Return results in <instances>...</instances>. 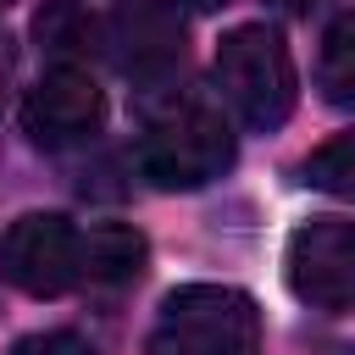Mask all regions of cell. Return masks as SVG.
<instances>
[{
  "label": "cell",
  "mask_w": 355,
  "mask_h": 355,
  "mask_svg": "<svg viewBox=\"0 0 355 355\" xmlns=\"http://www.w3.org/2000/svg\"><path fill=\"white\" fill-rule=\"evenodd\" d=\"M178 6H194V11H216V6H227V0H178Z\"/></svg>",
  "instance_id": "cell-15"
},
{
  "label": "cell",
  "mask_w": 355,
  "mask_h": 355,
  "mask_svg": "<svg viewBox=\"0 0 355 355\" xmlns=\"http://www.w3.org/2000/svg\"><path fill=\"white\" fill-rule=\"evenodd\" d=\"M11 355H94V344L83 333H67V327H50V333H28L17 338Z\"/></svg>",
  "instance_id": "cell-12"
},
{
  "label": "cell",
  "mask_w": 355,
  "mask_h": 355,
  "mask_svg": "<svg viewBox=\"0 0 355 355\" xmlns=\"http://www.w3.org/2000/svg\"><path fill=\"white\" fill-rule=\"evenodd\" d=\"M33 39L55 67H78L105 44V22L83 0H44L33 17Z\"/></svg>",
  "instance_id": "cell-8"
},
{
  "label": "cell",
  "mask_w": 355,
  "mask_h": 355,
  "mask_svg": "<svg viewBox=\"0 0 355 355\" xmlns=\"http://www.w3.org/2000/svg\"><path fill=\"white\" fill-rule=\"evenodd\" d=\"M266 6H277L283 17H311L316 6H327V0H266Z\"/></svg>",
  "instance_id": "cell-13"
},
{
  "label": "cell",
  "mask_w": 355,
  "mask_h": 355,
  "mask_svg": "<svg viewBox=\"0 0 355 355\" xmlns=\"http://www.w3.org/2000/svg\"><path fill=\"white\" fill-rule=\"evenodd\" d=\"M316 94L338 111H355V11L338 17L327 33H322V50H316Z\"/></svg>",
  "instance_id": "cell-10"
},
{
  "label": "cell",
  "mask_w": 355,
  "mask_h": 355,
  "mask_svg": "<svg viewBox=\"0 0 355 355\" xmlns=\"http://www.w3.org/2000/svg\"><path fill=\"white\" fill-rule=\"evenodd\" d=\"M216 89L233 105V116L255 133H272L288 122L294 111V55L283 44L277 28L266 22H244L233 33H222L216 44Z\"/></svg>",
  "instance_id": "cell-2"
},
{
  "label": "cell",
  "mask_w": 355,
  "mask_h": 355,
  "mask_svg": "<svg viewBox=\"0 0 355 355\" xmlns=\"http://www.w3.org/2000/svg\"><path fill=\"white\" fill-rule=\"evenodd\" d=\"M100 122H105V94L83 67H50L22 100V133L44 150L83 144L100 133Z\"/></svg>",
  "instance_id": "cell-6"
},
{
  "label": "cell",
  "mask_w": 355,
  "mask_h": 355,
  "mask_svg": "<svg viewBox=\"0 0 355 355\" xmlns=\"http://www.w3.org/2000/svg\"><path fill=\"white\" fill-rule=\"evenodd\" d=\"M11 61H17L11 55V39L0 33V100H6V83H11Z\"/></svg>",
  "instance_id": "cell-14"
},
{
  "label": "cell",
  "mask_w": 355,
  "mask_h": 355,
  "mask_svg": "<svg viewBox=\"0 0 355 355\" xmlns=\"http://www.w3.org/2000/svg\"><path fill=\"white\" fill-rule=\"evenodd\" d=\"M6 6H11V0H0V11H6Z\"/></svg>",
  "instance_id": "cell-16"
},
{
  "label": "cell",
  "mask_w": 355,
  "mask_h": 355,
  "mask_svg": "<svg viewBox=\"0 0 355 355\" xmlns=\"http://www.w3.org/2000/svg\"><path fill=\"white\" fill-rule=\"evenodd\" d=\"M344 355H355V349H344Z\"/></svg>",
  "instance_id": "cell-17"
},
{
  "label": "cell",
  "mask_w": 355,
  "mask_h": 355,
  "mask_svg": "<svg viewBox=\"0 0 355 355\" xmlns=\"http://www.w3.org/2000/svg\"><path fill=\"white\" fill-rule=\"evenodd\" d=\"M144 355H261V305L233 283H183L161 300Z\"/></svg>",
  "instance_id": "cell-1"
},
{
  "label": "cell",
  "mask_w": 355,
  "mask_h": 355,
  "mask_svg": "<svg viewBox=\"0 0 355 355\" xmlns=\"http://www.w3.org/2000/svg\"><path fill=\"white\" fill-rule=\"evenodd\" d=\"M0 277L33 300H55L83 283V227L61 211H28L0 233Z\"/></svg>",
  "instance_id": "cell-4"
},
{
  "label": "cell",
  "mask_w": 355,
  "mask_h": 355,
  "mask_svg": "<svg viewBox=\"0 0 355 355\" xmlns=\"http://www.w3.org/2000/svg\"><path fill=\"white\" fill-rule=\"evenodd\" d=\"M233 166V128L216 105H172L139 139V172L155 189H205Z\"/></svg>",
  "instance_id": "cell-3"
},
{
  "label": "cell",
  "mask_w": 355,
  "mask_h": 355,
  "mask_svg": "<svg viewBox=\"0 0 355 355\" xmlns=\"http://www.w3.org/2000/svg\"><path fill=\"white\" fill-rule=\"evenodd\" d=\"M288 294L316 311H355V222L349 216H311L288 233L283 250Z\"/></svg>",
  "instance_id": "cell-5"
},
{
  "label": "cell",
  "mask_w": 355,
  "mask_h": 355,
  "mask_svg": "<svg viewBox=\"0 0 355 355\" xmlns=\"http://www.w3.org/2000/svg\"><path fill=\"white\" fill-rule=\"evenodd\" d=\"M305 183L322 189V194H338V200H355V128L316 144L305 155Z\"/></svg>",
  "instance_id": "cell-11"
},
{
  "label": "cell",
  "mask_w": 355,
  "mask_h": 355,
  "mask_svg": "<svg viewBox=\"0 0 355 355\" xmlns=\"http://www.w3.org/2000/svg\"><path fill=\"white\" fill-rule=\"evenodd\" d=\"M105 44L128 78H161L183 55V17L172 0H116L105 17Z\"/></svg>",
  "instance_id": "cell-7"
},
{
  "label": "cell",
  "mask_w": 355,
  "mask_h": 355,
  "mask_svg": "<svg viewBox=\"0 0 355 355\" xmlns=\"http://www.w3.org/2000/svg\"><path fill=\"white\" fill-rule=\"evenodd\" d=\"M150 261V244L128 222H94L83 233V283H128Z\"/></svg>",
  "instance_id": "cell-9"
}]
</instances>
